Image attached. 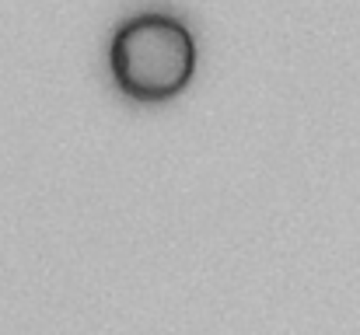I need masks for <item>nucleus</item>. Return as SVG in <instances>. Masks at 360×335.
Returning a JSON list of instances; mask_svg holds the SVG:
<instances>
[{"mask_svg": "<svg viewBox=\"0 0 360 335\" xmlns=\"http://www.w3.org/2000/svg\"><path fill=\"white\" fill-rule=\"evenodd\" d=\"M109 70L126 98L154 105L186 91L196 70V42L189 28L161 11L122 21L109 46Z\"/></svg>", "mask_w": 360, "mask_h": 335, "instance_id": "1", "label": "nucleus"}]
</instances>
